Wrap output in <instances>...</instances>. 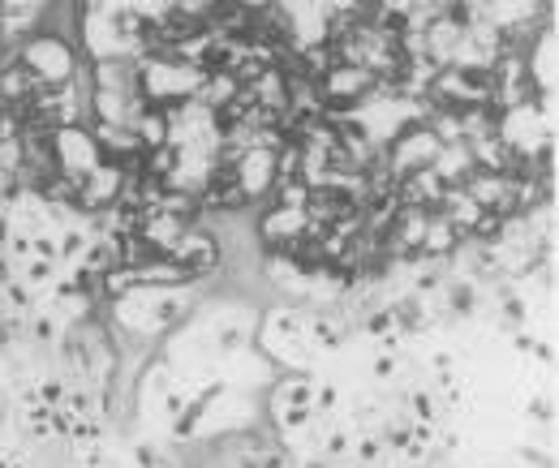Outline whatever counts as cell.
Listing matches in <instances>:
<instances>
[{"instance_id": "1", "label": "cell", "mask_w": 559, "mask_h": 468, "mask_svg": "<svg viewBox=\"0 0 559 468\" xmlns=\"http://www.w3.org/2000/svg\"><path fill=\"white\" fill-rule=\"evenodd\" d=\"M104 9H126V13H139V9H155V4H168V0H99Z\"/></svg>"}]
</instances>
